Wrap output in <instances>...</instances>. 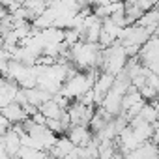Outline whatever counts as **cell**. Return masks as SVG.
<instances>
[{"label":"cell","mask_w":159,"mask_h":159,"mask_svg":"<svg viewBox=\"0 0 159 159\" xmlns=\"http://www.w3.org/2000/svg\"><path fill=\"white\" fill-rule=\"evenodd\" d=\"M2 116H6L13 125H15V124H23L25 120H28V114H26L25 107L19 105L17 101L11 103V105H8V107H4V109H2Z\"/></svg>","instance_id":"obj_2"},{"label":"cell","mask_w":159,"mask_h":159,"mask_svg":"<svg viewBox=\"0 0 159 159\" xmlns=\"http://www.w3.org/2000/svg\"><path fill=\"white\" fill-rule=\"evenodd\" d=\"M66 137L77 146V148H86L94 140V133L88 125H71L66 133Z\"/></svg>","instance_id":"obj_1"}]
</instances>
